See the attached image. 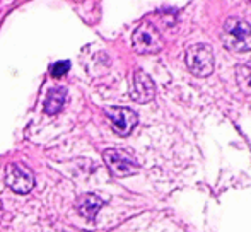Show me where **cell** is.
Segmentation results:
<instances>
[{
    "instance_id": "3957f363",
    "label": "cell",
    "mask_w": 251,
    "mask_h": 232,
    "mask_svg": "<svg viewBox=\"0 0 251 232\" xmlns=\"http://www.w3.org/2000/svg\"><path fill=\"white\" fill-rule=\"evenodd\" d=\"M132 44L137 53L149 55V53H158L162 50V38L158 27L151 22H142L137 29L134 31L132 36Z\"/></svg>"
},
{
    "instance_id": "30bf717a",
    "label": "cell",
    "mask_w": 251,
    "mask_h": 232,
    "mask_svg": "<svg viewBox=\"0 0 251 232\" xmlns=\"http://www.w3.org/2000/svg\"><path fill=\"white\" fill-rule=\"evenodd\" d=\"M236 79H238L239 87L245 92H251V67L248 65H239L236 68Z\"/></svg>"
},
{
    "instance_id": "7a4b0ae2",
    "label": "cell",
    "mask_w": 251,
    "mask_h": 232,
    "mask_svg": "<svg viewBox=\"0 0 251 232\" xmlns=\"http://www.w3.org/2000/svg\"><path fill=\"white\" fill-rule=\"evenodd\" d=\"M186 67L197 77H208L214 72V51L208 44H191L186 50Z\"/></svg>"
},
{
    "instance_id": "5b68a950",
    "label": "cell",
    "mask_w": 251,
    "mask_h": 232,
    "mask_svg": "<svg viewBox=\"0 0 251 232\" xmlns=\"http://www.w3.org/2000/svg\"><path fill=\"white\" fill-rule=\"evenodd\" d=\"M5 183L12 191L19 195H26L33 190L34 178L33 172L19 164H9L5 169Z\"/></svg>"
},
{
    "instance_id": "9c48e42d",
    "label": "cell",
    "mask_w": 251,
    "mask_h": 232,
    "mask_svg": "<svg viewBox=\"0 0 251 232\" xmlns=\"http://www.w3.org/2000/svg\"><path fill=\"white\" fill-rule=\"evenodd\" d=\"M101 203H103V202H101V200L97 198V196H94V195L84 196L82 205H81V212L84 213V215L89 217V219H92V217L96 215L97 212H99Z\"/></svg>"
},
{
    "instance_id": "8992f818",
    "label": "cell",
    "mask_w": 251,
    "mask_h": 232,
    "mask_svg": "<svg viewBox=\"0 0 251 232\" xmlns=\"http://www.w3.org/2000/svg\"><path fill=\"white\" fill-rule=\"evenodd\" d=\"M106 115L111 120L114 133H118L120 137L130 135L132 130H134L138 123L137 113L128 108H116V106H114V108H106Z\"/></svg>"
},
{
    "instance_id": "8fae6325",
    "label": "cell",
    "mask_w": 251,
    "mask_h": 232,
    "mask_svg": "<svg viewBox=\"0 0 251 232\" xmlns=\"http://www.w3.org/2000/svg\"><path fill=\"white\" fill-rule=\"evenodd\" d=\"M68 70H70V62L68 60L57 62V63L51 67V75H53V77H62V75H65Z\"/></svg>"
},
{
    "instance_id": "ba28073f",
    "label": "cell",
    "mask_w": 251,
    "mask_h": 232,
    "mask_svg": "<svg viewBox=\"0 0 251 232\" xmlns=\"http://www.w3.org/2000/svg\"><path fill=\"white\" fill-rule=\"evenodd\" d=\"M65 98H67V91H65L64 87L51 89V91L48 92L46 99H45V111H46L48 115L58 113L62 109V106H64Z\"/></svg>"
},
{
    "instance_id": "277c9868",
    "label": "cell",
    "mask_w": 251,
    "mask_h": 232,
    "mask_svg": "<svg viewBox=\"0 0 251 232\" xmlns=\"http://www.w3.org/2000/svg\"><path fill=\"white\" fill-rule=\"evenodd\" d=\"M104 162L114 176H130L138 171V164L128 152L121 148H108L103 154Z\"/></svg>"
},
{
    "instance_id": "52a82bcc",
    "label": "cell",
    "mask_w": 251,
    "mask_h": 232,
    "mask_svg": "<svg viewBox=\"0 0 251 232\" xmlns=\"http://www.w3.org/2000/svg\"><path fill=\"white\" fill-rule=\"evenodd\" d=\"M132 99L137 103H149L156 94V87L152 79L145 72L137 70L134 74V85H132Z\"/></svg>"
},
{
    "instance_id": "6da1fadb",
    "label": "cell",
    "mask_w": 251,
    "mask_h": 232,
    "mask_svg": "<svg viewBox=\"0 0 251 232\" xmlns=\"http://www.w3.org/2000/svg\"><path fill=\"white\" fill-rule=\"evenodd\" d=\"M222 43L231 51L251 50V26L241 17H228L222 26Z\"/></svg>"
}]
</instances>
